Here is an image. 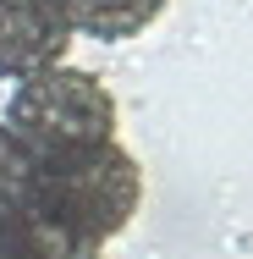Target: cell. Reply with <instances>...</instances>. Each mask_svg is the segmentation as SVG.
<instances>
[{"label": "cell", "mask_w": 253, "mask_h": 259, "mask_svg": "<svg viewBox=\"0 0 253 259\" xmlns=\"http://www.w3.org/2000/svg\"><path fill=\"white\" fill-rule=\"evenodd\" d=\"M33 171H39V165L28 160V149L0 127V226L33 204Z\"/></svg>", "instance_id": "obj_6"}, {"label": "cell", "mask_w": 253, "mask_h": 259, "mask_svg": "<svg viewBox=\"0 0 253 259\" xmlns=\"http://www.w3.org/2000/svg\"><path fill=\"white\" fill-rule=\"evenodd\" d=\"M28 209L44 215L61 232L105 248L143 209V165L116 138L110 144H88V149H72V155L44 160L33 171V204Z\"/></svg>", "instance_id": "obj_1"}, {"label": "cell", "mask_w": 253, "mask_h": 259, "mask_svg": "<svg viewBox=\"0 0 253 259\" xmlns=\"http://www.w3.org/2000/svg\"><path fill=\"white\" fill-rule=\"evenodd\" d=\"M61 6H66L72 33H88L99 45H127V39L149 33L171 0H61Z\"/></svg>", "instance_id": "obj_4"}, {"label": "cell", "mask_w": 253, "mask_h": 259, "mask_svg": "<svg viewBox=\"0 0 253 259\" xmlns=\"http://www.w3.org/2000/svg\"><path fill=\"white\" fill-rule=\"evenodd\" d=\"M72 39L77 33L61 0H0V77L6 83L61 66Z\"/></svg>", "instance_id": "obj_3"}, {"label": "cell", "mask_w": 253, "mask_h": 259, "mask_svg": "<svg viewBox=\"0 0 253 259\" xmlns=\"http://www.w3.org/2000/svg\"><path fill=\"white\" fill-rule=\"evenodd\" d=\"M0 259H105V248L50 226L33 209H22V215H11L0 226Z\"/></svg>", "instance_id": "obj_5"}, {"label": "cell", "mask_w": 253, "mask_h": 259, "mask_svg": "<svg viewBox=\"0 0 253 259\" xmlns=\"http://www.w3.org/2000/svg\"><path fill=\"white\" fill-rule=\"evenodd\" d=\"M116 94L105 89L94 72L83 66H50V72H33L22 83H11V100H6V133L28 149L33 165L61 160L72 149H88V144H110L116 138Z\"/></svg>", "instance_id": "obj_2"}]
</instances>
